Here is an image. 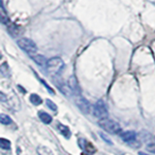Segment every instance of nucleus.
Masks as SVG:
<instances>
[{
	"label": "nucleus",
	"instance_id": "f257e3e1",
	"mask_svg": "<svg viewBox=\"0 0 155 155\" xmlns=\"http://www.w3.org/2000/svg\"><path fill=\"white\" fill-rule=\"evenodd\" d=\"M63 67H64V62L60 57H52L51 59L48 60L47 63V71L51 77H57L62 71Z\"/></svg>",
	"mask_w": 155,
	"mask_h": 155
},
{
	"label": "nucleus",
	"instance_id": "f03ea898",
	"mask_svg": "<svg viewBox=\"0 0 155 155\" xmlns=\"http://www.w3.org/2000/svg\"><path fill=\"white\" fill-rule=\"evenodd\" d=\"M99 126L104 129L106 132H108L110 134H121V127L120 125L114 120H111L110 118H105V119H101L98 122Z\"/></svg>",
	"mask_w": 155,
	"mask_h": 155
},
{
	"label": "nucleus",
	"instance_id": "7ed1b4c3",
	"mask_svg": "<svg viewBox=\"0 0 155 155\" xmlns=\"http://www.w3.org/2000/svg\"><path fill=\"white\" fill-rule=\"evenodd\" d=\"M17 43H18V46L21 48L23 51H25L27 54L30 55V57L37 54V51H38L37 46L32 40H30V39L21 38V39H19V40H18Z\"/></svg>",
	"mask_w": 155,
	"mask_h": 155
},
{
	"label": "nucleus",
	"instance_id": "20e7f679",
	"mask_svg": "<svg viewBox=\"0 0 155 155\" xmlns=\"http://www.w3.org/2000/svg\"><path fill=\"white\" fill-rule=\"evenodd\" d=\"M93 115L95 117L101 119L108 118L109 116V111L108 108H107L106 104L104 103L103 100H98L93 106Z\"/></svg>",
	"mask_w": 155,
	"mask_h": 155
},
{
	"label": "nucleus",
	"instance_id": "39448f33",
	"mask_svg": "<svg viewBox=\"0 0 155 155\" xmlns=\"http://www.w3.org/2000/svg\"><path fill=\"white\" fill-rule=\"evenodd\" d=\"M76 105L79 107V109L84 114H89L90 111V104L85 98H84L81 95L76 96Z\"/></svg>",
	"mask_w": 155,
	"mask_h": 155
},
{
	"label": "nucleus",
	"instance_id": "423d86ee",
	"mask_svg": "<svg viewBox=\"0 0 155 155\" xmlns=\"http://www.w3.org/2000/svg\"><path fill=\"white\" fill-rule=\"evenodd\" d=\"M53 82H54V84H56V86L58 87V89H59L66 97H69L70 94L73 93V92L71 91V89H70L69 85H67L62 80L57 79V77H54V80H53Z\"/></svg>",
	"mask_w": 155,
	"mask_h": 155
},
{
	"label": "nucleus",
	"instance_id": "0eeeda50",
	"mask_svg": "<svg viewBox=\"0 0 155 155\" xmlns=\"http://www.w3.org/2000/svg\"><path fill=\"white\" fill-rule=\"evenodd\" d=\"M68 85H69L73 94H75L76 96L81 95V88H80L79 82H78V80L76 79L75 76H71L69 78V80H68Z\"/></svg>",
	"mask_w": 155,
	"mask_h": 155
},
{
	"label": "nucleus",
	"instance_id": "6e6552de",
	"mask_svg": "<svg viewBox=\"0 0 155 155\" xmlns=\"http://www.w3.org/2000/svg\"><path fill=\"white\" fill-rule=\"evenodd\" d=\"M79 144H80L81 148L84 150V151L87 152L88 154L94 153L96 151L95 147L88 142V140H86L85 139H80L79 140Z\"/></svg>",
	"mask_w": 155,
	"mask_h": 155
},
{
	"label": "nucleus",
	"instance_id": "1a4fd4ad",
	"mask_svg": "<svg viewBox=\"0 0 155 155\" xmlns=\"http://www.w3.org/2000/svg\"><path fill=\"white\" fill-rule=\"evenodd\" d=\"M120 137L122 139V140L130 143L134 142V140H136V139H137V134H136V132H134V131H126V132L120 134Z\"/></svg>",
	"mask_w": 155,
	"mask_h": 155
},
{
	"label": "nucleus",
	"instance_id": "9d476101",
	"mask_svg": "<svg viewBox=\"0 0 155 155\" xmlns=\"http://www.w3.org/2000/svg\"><path fill=\"white\" fill-rule=\"evenodd\" d=\"M31 58L34 60V62L36 63V64L40 65L41 67H46L47 66V63H48V60L47 58L42 55V54H35L31 56Z\"/></svg>",
	"mask_w": 155,
	"mask_h": 155
},
{
	"label": "nucleus",
	"instance_id": "9b49d317",
	"mask_svg": "<svg viewBox=\"0 0 155 155\" xmlns=\"http://www.w3.org/2000/svg\"><path fill=\"white\" fill-rule=\"evenodd\" d=\"M58 130H59V132L64 136L66 139H69L71 137V131L68 128V126L63 125V124H58Z\"/></svg>",
	"mask_w": 155,
	"mask_h": 155
},
{
	"label": "nucleus",
	"instance_id": "f8f14e48",
	"mask_svg": "<svg viewBox=\"0 0 155 155\" xmlns=\"http://www.w3.org/2000/svg\"><path fill=\"white\" fill-rule=\"evenodd\" d=\"M39 118H40L45 124H50L52 121L51 116L48 114L45 113V111H40V113H39Z\"/></svg>",
	"mask_w": 155,
	"mask_h": 155
},
{
	"label": "nucleus",
	"instance_id": "ddd939ff",
	"mask_svg": "<svg viewBox=\"0 0 155 155\" xmlns=\"http://www.w3.org/2000/svg\"><path fill=\"white\" fill-rule=\"evenodd\" d=\"M37 152L39 155H53L51 150L45 147V145H40L38 148H37Z\"/></svg>",
	"mask_w": 155,
	"mask_h": 155
},
{
	"label": "nucleus",
	"instance_id": "4468645a",
	"mask_svg": "<svg viewBox=\"0 0 155 155\" xmlns=\"http://www.w3.org/2000/svg\"><path fill=\"white\" fill-rule=\"evenodd\" d=\"M0 16H1V21L3 24H8V16L6 14V11H5V7H4V4L2 2L1 4V8H0Z\"/></svg>",
	"mask_w": 155,
	"mask_h": 155
},
{
	"label": "nucleus",
	"instance_id": "2eb2a0df",
	"mask_svg": "<svg viewBox=\"0 0 155 155\" xmlns=\"http://www.w3.org/2000/svg\"><path fill=\"white\" fill-rule=\"evenodd\" d=\"M30 102L35 106H38V105H41L42 104V98L39 95L37 94H31L30 95Z\"/></svg>",
	"mask_w": 155,
	"mask_h": 155
},
{
	"label": "nucleus",
	"instance_id": "dca6fc26",
	"mask_svg": "<svg viewBox=\"0 0 155 155\" xmlns=\"http://www.w3.org/2000/svg\"><path fill=\"white\" fill-rule=\"evenodd\" d=\"M0 147H1L2 149L9 150L11 148V143H10V140L4 139V138H1L0 139Z\"/></svg>",
	"mask_w": 155,
	"mask_h": 155
},
{
	"label": "nucleus",
	"instance_id": "f3484780",
	"mask_svg": "<svg viewBox=\"0 0 155 155\" xmlns=\"http://www.w3.org/2000/svg\"><path fill=\"white\" fill-rule=\"evenodd\" d=\"M0 122L4 125H9L12 123V119L10 117L9 115L7 114H0Z\"/></svg>",
	"mask_w": 155,
	"mask_h": 155
},
{
	"label": "nucleus",
	"instance_id": "a211bd4d",
	"mask_svg": "<svg viewBox=\"0 0 155 155\" xmlns=\"http://www.w3.org/2000/svg\"><path fill=\"white\" fill-rule=\"evenodd\" d=\"M46 103H47V106L50 108L51 110H53V111H56L57 110V106L53 103V102L51 101V100H50V99H47V101H46Z\"/></svg>",
	"mask_w": 155,
	"mask_h": 155
},
{
	"label": "nucleus",
	"instance_id": "6ab92c4d",
	"mask_svg": "<svg viewBox=\"0 0 155 155\" xmlns=\"http://www.w3.org/2000/svg\"><path fill=\"white\" fill-rule=\"evenodd\" d=\"M147 149L148 150L149 152L155 153V143H148V144L147 145Z\"/></svg>",
	"mask_w": 155,
	"mask_h": 155
},
{
	"label": "nucleus",
	"instance_id": "aec40b11",
	"mask_svg": "<svg viewBox=\"0 0 155 155\" xmlns=\"http://www.w3.org/2000/svg\"><path fill=\"white\" fill-rule=\"evenodd\" d=\"M100 136H101V137H102V138H103V139H104V140H106V143H108L111 144V142H110V139H108V138H107L105 134H102V133H101V134H100Z\"/></svg>",
	"mask_w": 155,
	"mask_h": 155
},
{
	"label": "nucleus",
	"instance_id": "412c9836",
	"mask_svg": "<svg viewBox=\"0 0 155 155\" xmlns=\"http://www.w3.org/2000/svg\"><path fill=\"white\" fill-rule=\"evenodd\" d=\"M41 81L43 82V84H45V85H46V87H47V88L48 89V91H50V92H51V93H54V91H53V90L51 89V87H50V85H48V84H46V82H45V81H44L43 80H41Z\"/></svg>",
	"mask_w": 155,
	"mask_h": 155
},
{
	"label": "nucleus",
	"instance_id": "4be33fe9",
	"mask_svg": "<svg viewBox=\"0 0 155 155\" xmlns=\"http://www.w3.org/2000/svg\"><path fill=\"white\" fill-rule=\"evenodd\" d=\"M0 100H1L2 102L6 101V96H5V94L3 93V92H0Z\"/></svg>",
	"mask_w": 155,
	"mask_h": 155
},
{
	"label": "nucleus",
	"instance_id": "5701e85b",
	"mask_svg": "<svg viewBox=\"0 0 155 155\" xmlns=\"http://www.w3.org/2000/svg\"><path fill=\"white\" fill-rule=\"evenodd\" d=\"M139 155H147V154L144 152H139Z\"/></svg>",
	"mask_w": 155,
	"mask_h": 155
},
{
	"label": "nucleus",
	"instance_id": "b1692460",
	"mask_svg": "<svg viewBox=\"0 0 155 155\" xmlns=\"http://www.w3.org/2000/svg\"><path fill=\"white\" fill-rule=\"evenodd\" d=\"M153 140H154V143H155V137L153 138Z\"/></svg>",
	"mask_w": 155,
	"mask_h": 155
}]
</instances>
